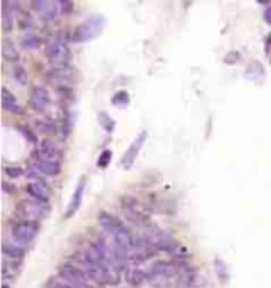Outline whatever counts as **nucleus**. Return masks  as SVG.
Listing matches in <instances>:
<instances>
[{
	"label": "nucleus",
	"mask_w": 271,
	"mask_h": 288,
	"mask_svg": "<svg viewBox=\"0 0 271 288\" xmlns=\"http://www.w3.org/2000/svg\"><path fill=\"white\" fill-rule=\"evenodd\" d=\"M2 106L8 113H18L19 108H21L19 103H18V98L15 97V94L10 92L7 87L2 89Z\"/></svg>",
	"instance_id": "6ab92c4d"
},
{
	"label": "nucleus",
	"mask_w": 271,
	"mask_h": 288,
	"mask_svg": "<svg viewBox=\"0 0 271 288\" xmlns=\"http://www.w3.org/2000/svg\"><path fill=\"white\" fill-rule=\"evenodd\" d=\"M25 192L29 196H32V200L46 203L49 200V187L46 186L45 181H30L25 186Z\"/></svg>",
	"instance_id": "ddd939ff"
},
{
	"label": "nucleus",
	"mask_w": 271,
	"mask_h": 288,
	"mask_svg": "<svg viewBox=\"0 0 271 288\" xmlns=\"http://www.w3.org/2000/svg\"><path fill=\"white\" fill-rule=\"evenodd\" d=\"M246 71H254V78H252L254 81H259V80H260V78L257 76V73H259V75L263 78V67H262L260 62H251V63L248 65Z\"/></svg>",
	"instance_id": "c756f323"
},
{
	"label": "nucleus",
	"mask_w": 271,
	"mask_h": 288,
	"mask_svg": "<svg viewBox=\"0 0 271 288\" xmlns=\"http://www.w3.org/2000/svg\"><path fill=\"white\" fill-rule=\"evenodd\" d=\"M105 16L101 15H92L89 16L86 21L78 24L73 30V42L76 43H87L90 40L97 38L103 27H105Z\"/></svg>",
	"instance_id": "f257e3e1"
},
{
	"label": "nucleus",
	"mask_w": 271,
	"mask_h": 288,
	"mask_svg": "<svg viewBox=\"0 0 271 288\" xmlns=\"http://www.w3.org/2000/svg\"><path fill=\"white\" fill-rule=\"evenodd\" d=\"M78 263H80V269L86 274L89 280H92L95 283L105 285L113 282V272H111V266L108 265H101V263H95V261H90L89 258H86L83 254L78 257Z\"/></svg>",
	"instance_id": "f03ea898"
},
{
	"label": "nucleus",
	"mask_w": 271,
	"mask_h": 288,
	"mask_svg": "<svg viewBox=\"0 0 271 288\" xmlns=\"http://www.w3.org/2000/svg\"><path fill=\"white\" fill-rule=\"evenodd\" d=\"M32 21H30V18H25V21H21V29L24 30V27H25V32H27L30 27H32Z\"/></svg>",
	"instance_id": "e433bc0d"
},
{
	"label": "nucleus",
	"mask_w": 271,
	"mask_h": 288,
	"mask_svg": "<svg viewBox=\"0 0 271 288\" xmlns=\"http://www.w3.org/2000/svg\"><path fill=\"white\" fill-rule=\"evenodd\" d=\"M2 5H4L2 7V25L7 32H10L13 29V19H15V16H13V13H10L5 2H2Z\"/></svg>",
	"instance_id": "393cba45"
},
{
	"label": "nucleus",
	"mask_w": 271,
	"mask_h": 288,
	"mask_svg": "<svg viewBox=\"0 0 271 288\" xmlns=\"http://www.w3.org/2000/svg\"><path fill=\"white\" fill-rule=\"evenodd\" d=\"M2 187H4V190H5L7 193H15V192H16V189H15V187H10V186H8V182H4Z\"/></svg>",
	"instance_id": "4c0bfd02"
},
{
	"label": "nucleus",
	"mask_w": 271,
	"mask_h": 288,
	"mask_svg": "<svg viewBox=\"0 0 271 288\" xmlns=\"http://www.w3.org/2000/svg\"><path fill=\"white\" fill-rule=\"evenodd\" d=\"M145 279H146V272L138 269V268H132L130 271L127 272V280L130 282V283H133V285L141 283Z\"/></svg>",
	"instance_id": "5701e85b"
},
{
	"label": "nucleus",
	"mask_w": 271,
	"mask_h": 288,
	"mask_svg": "<svg viewBox=\"0 0 271 288\" xmlns=\"http://www.w3.org/2000/svg\"><path fill=\"white\" fill-rule=\"evenodd\" d=\"M2 288H10V286H8V285H4V286H2Z\"/></svg>",
	"instance_id": "a19ab883"
},
{
	"label": "nucleus",
	"mask_w": 271,
	"mask_h": 288,
	"mask_svg": "<svg viewBox=\"0 0 271 288\" xmlns=\"http://www.w3.org/2000/svg\"><path fill=\"white\" fill-rule=\"evenodd\" d=\"M59 276L67 282L72 288H90L86 274L73 265H62L59 268Z\"/></svg>",
	"instance_id": "423d86ee"
},
{
	"label": "nucleus",
	"mask_w": 271,
	"mask_h": 288,
	"mask_svg": "<svg viewBox=\"0 0 271 288\" xmlns=\"http://www.w3.org/2000/svg\"><path fill=\"white\" fill-rule=\"evenodd\" d=\"M32 157H33L35 162H38V160H56L59 157V149L53 141L45 138V139L40 141V144H38V148H37V151L33 152Z\"/></svg>",
	"instance_id": "9b49d317"
},
{
	"label": "nucleus",
	"mask_w": 271,
	"mask_h": 288,
	"mask_svg": "<svg viewBox=\"0 0 271 288\" xmlns=\"http://www.w3.org/2000/svg\"><path fill=\"white\" fill-rule=\"evenodd\" d=\"M84 189H86V179L83 177V179L78 182V186H76L75 192H73V196H72V200H70L69 209H67V212H65V219L73 217V215L76 214V211L80 209L81 201H83V195H84Z\"/></svg>",
	"instance_id": "dca6fc26"
},
{
	"label": "nucleus",
	"mask_w": 271,
	"mask_h": 288,
	"mask_svg": "<svg viewBox=\"0 0 271 288\" xmlns=\"http://www.w3.org/2000/svg\"><path fill=\"white\" fill-rule=\"evenodd\" d=\"M238 52H230V54H227L225 56V59H224V62L225 63H236L238 62Z\"/></svg>",
	"instance_id": "72a5a7b5"
},
{
	"label": "nucleus",
	"mask_w": 271,
	"mask_h": 288,
	"mask_svg": "<svg viewBox=\"0 0 271 288\" xmlns=\"http://www.w3.org/2000/svg\"><path fill=\"white\" fill-rule=\"evenodd\" d=\"M18 212L22 217V220L37 222V220H42L48 214V206H46V203L37 201L32 198L21 200L18 203Z\"/></svg>",
	"instance_id": "20e7f679"
},
{
	"label": "nucleus",
	"mask_w": 271,
	"mask_h": 288,
	"mask_svg": "<svg viewBox=\"0 0 271 288\" xmlns=\"http://www.w3.org/2000/svg\"><path fill=\"white\" fill-rule=\"evenodd\" d=\"M111 103L114 104V106H118V108H125L127 104L130 103L128 92H125V90H119V92H116L114 97L111 98Z\"/></svg>",
	"instance_id": "4be33fe9"
},
{
	"label": "nucleus",
	"mask_w": 271,
	"mask_h": 288,
	"mask_svg": "<svg viewBox=\"0 0 271 288\" xmlns=\"http://www.w3.org/2000/svg\"><path fill=\"white\" fill-rule=\"evenodd\" d=\"M43 176H57L60 173V163L56 160H38L33 163Z\"/></svg>",
	"instance_id": "f3484780"
},
{
	"label": "nucleus",
	"mask_w": 271,
	"mask_h": 288,
	"mask_svg": "<svg viewBox=\"0 0 271 288\" xmlns=\"http://www.w3.org/2000/svg\"><path fill=\"white\" fill-rule=\"evenodd\" d=\"M145 239L154 252H173L178 247L176 241L170 234L157 227L148 228L145 233Z\"/></svg>",
	"instance_id": "7ed1b4c3"
},
{
	"label": "nucleus",
	"mask_w": 271,
	"mask_h": 288,
	"mask_svg": "<svg viewBox=\"0 0 271 288\" xmlns=\"http://www.w3.org/2000/svg\"><path fill=\"white\" fill-rule=\"evenodd\" d=\"M121 207L125 214L127 219H130L135 224H141V222H145L146 217L143 214V209L140 207V203L135 196L132 195H125L121 198Z\"/></svg>",
	"instance_id": "6e6552de"
},
{
	"label": "nucleus",
	"mask_w": 271,
	"mask_h": 288,
	"mask_svg": "<svg viewBox=\"0 0 271 288\" xmlns=\"http://www.w3.org/2000/svg\"><path fill=\"white\" fill-rule=\"evenodd\" d=\"M5 174L8 177H11V179H18L22 174H25V171H24L22 168H19V166H8V168H5Z\"/></svg>",
	"instance_id": "7c9ffc66"
},
{
	"label": "nucleus",
	"mask_w": 271,
	"mask_h": 288,
	"mask_svg": "<svg viewBox=\"0 0 271 288\" xmlns=\"http://www.w3.org/2000/svg\"><path fill=\"white\" fill-rule=\"evenodd\" d=\"M2 54L7 60H11V62H16L19 59V51L16 49V46L13 45L10 40H5L4 45H2Z\"/></svg>",
	"instance_id": "412c9836"
},
{
	"label": "nucleus",
	"mask_w": 271,
	"mask_h": 288,
	"mask_svg": "<svg viewBox=\"0 0 271 288\" xmlns=\"http://www.w3.org/2000/svg\"><path fill=\"white\" fill-rule=\"evenodd\" d=\"M178 272V265L173 261H157L154 263L149 269V277L151 279H163L170 277Z\"/></svg>",
	"instance_id": "f8f14e48"
},
{
	"label": "nucleus",
	"mask_w": 271,
	"mask_h": 288,
	"mask_svg": "<svg viewBox=\"0 0 271 288\" xmlns=\"http://www.w3.org/2000/svg\"><path fill=\"white\" fill-rule=\"evenodd\" d=\"M214 266H216V272H217L219 279H221L222 282H227V280H228V269H227V266H225L224 261L217 258V260L214 261Z\"/></svg>",
	"instance_id": "cd10ccee"
},
{
	"label": "nucleus",
	"mask_w": 271,
	"mask_h": 288,
	"mask_svg": "<svg viewBox=\"0 0 271 288\" xmlns=\"http://www.w3.org/2000/svg\"><path fill=\"white\" fill-rule=\"evenodd\" d=\"M90 288H98V286H92V285H90Z\"/></svg>",
	"instance_id": "79ce46f5"
},
{
	"label": "nucleus",
	"mask_w": 271,
	"mask_h": 288,
	"mask_svg": "<svg viewBox=\"0 0 271 288\" xmlns=\"http://www.w3.org/2000/svg\"><path fill=\"white\" fill-rule=\"evenodd\" d=\"M266 43L271 46V33H269V35H268V38H266Z\"/></svg>",
	"instance_id": "58836bf2"
},
{
	"label": "nucleus",
	"mask_w": 271,
	"mask_h": 288,
	"mask_svg": "<svg viewBox=\"0 0 271 288\" xmlns=\"http://www.w3.org/2000/svg\"><path fill=\"white\" fill-rule=\"evenodd\" d=\"M37 234H38V224L37 222L21 220V222H16V224L11 227V236L15 238V241L21 245L30 244L37 238Z\"/></svg>",
	"instance_id": "39448f33"
},
{
	"label": "nucleus",
	"mask_w": 271,
	"mask_h": 288,
	"mask_svg": "<svg viewBox=\"0 0 271 288\" xmlns=\"http://www.w3.org/2000/svg\"><path fill=\"white\" fill-rule=\"evenodd\" d=\"M21 46L24 49H27V51H32V49H35L38 46V38L35 35H27V37L21 40Z\"/></svg>",
	"instance_id": "c85d7f7f"
},
{
	"label": "nucleus",
	"mask_w": 271,
	"mask_h": 288,
	"mask_svg": "<svg viewBox=\"0 0 271 288\" xmlns=\"http://www.w3.org/2000/svg\"><path fill=\"white\" fill-rule=\"evenodd\" d=\"M111 157H113V154H111V151H103L101 154H100V157H98V162H97V165L100 166V168H107L108 165H110V162H111Z\"/></svg>",
	"instance_id": "2f4dec72"
},
{
	"label": "nucleus",
	"mask_w": 271,
	"mask_h": 288,
	"mask_svg": "<svg viewBox=\"0 0 271 288\" xmlns=\"http://www.w3.org/2000/svg\"><path fill=\"white\" fill-rule=\"evenodd\" d=\"M11 76H13V80H15L16 83H19V84H25V83H27V73H25V70H24L22 67H19V65L13 67Z\"/></svg>",
	"instance_id": "bb28decb"
},
{
	"label": "nucleus",
	"mask_w": 271,
	"mask_h": 288,
	"mask_svg": "<svg viewBox=\"0 0 271 288\" xmlns=\"http://www.w3.org/2000/svg\"><path fill=\"white\" fill-rule=\"evenodd\" d=\"M35 128L38 133H51L56 130V125L49 119H38V121H35Z\"/></svg>",
	"instance_id": "b1692460"
},
{
	"label": "nucleus",
	"mask_w": 271,
	"mask_h": 288,
	"mask_svg": "<svg viewBox=\"0 0 271 288\" xmlns=\"http://www.w3.org/2000/svg\"><path fill=\"white\" fill-rule=\"evenodd\" d=\"M21 132H22V135L27 138L32 144H37V136H35V133H32L29 128H21Z\"/></svg>",
	"instance_id": "473e14b6"
},
{
	"label": "nucleus",
	"mask_w": 271,
	"mask_h": 288,
	"mask_svg": "<svg viewBox=\"0 0 271 288\" xmlns=\"http://www.w3.org/2000/svg\"><path fill=\"white\" fill-rule=\"evenodd\" d=\"M4 254H5V257H7L8 260L18 261V260H21L22 255H24V248H22V245L18 244V242H5V244H4Z\"/></svg>",
	"instance_id": "aec40b11"
},
{
	"label": "nucleus",
	"mask_w": 271,
	"mask_h": 288,
	"mask_svg": "<svg viewBox=\"0 0 271 288\" xmlns=\"http://www.w3.org/2000/svg\"><path fill=\"white\" fill-rule=\"evenodd\" d=\"M33 10L38 13V16L45 21H53L57 15L59 8L56 7L57 2H49V0H38V2H33Z\"/></svg>",
	"instance_id": "2eb2a0df"
},
{
	"label": "nucleus",
	"mask_w": 271,
	"mask_h": 288,
	"mask_svg": "<svg viewBox=\"0 0 271 288\" xmlns=\"http://www.w3.org/2000/svg\"><path fill=\"white\" fill-rule=\"evenodd\" d=\"M146 139H148V132H141V133L132 141V144L127 148V151H125L124 155L121 157V165H122V166H125V168H130V166H132V163L135 162V159H137V155L140 154L141 148L145 146Z\"/></svg>",
	"instance_id": "9d476101"
},
{
	"label": "nucleus",
	"mask_w": 271,
	"mask_h": 288,
	"mask_svg": "<svg viewBox=\"0 0 271 288\" xmlns=\"http://www.w3.org/2000/svg\"><path fill=\"white\" fill-rule=\"evenodd\" d=\"M56 288H72L70 285H59V286H56Z\"/></svg>",
	"instance_id": "ea45409f"
},
{
	"label": "nucleus",
	"mask_w": 271,
	"mask_h": 288,
	"mask_svg": "<svg viewBox=\"0 0 271 288\" xmlns=\"http://www.w3.org/2000/svg\"><path fill=\"white\" fill-rule=\"evenodd\" d=\"M98 224L103 230L107 231V234H111L113 231H116L122 225V222H119V219H116L114 215H111L108 212H100L98 214Z\"/></svg>",
	"instance_id": "a211bd4d"
},
{
	"label": "nucleus",
	"mask_w": 271,
	"mask_h": 288,
	"mask_svg": "<svg viewBox=\"0 0 271 288\" xmlns=\"http://www.w3.org/2000/svg\"><path fill=\"white\" fill-rule=\"evenodd\" d=\"M29 103L35 111H45L49 104V92L42 86L33 87L32 92H30Z\"/></svg>",
	"instance_id": "4468645a"
},
{
	"label": "nucleus",
	"mask_w": 271,
	"mask_h": 288,
	"mask_svg": "<svg viewBox=\"0 0 271 288\" xmlns=\"http://www.w3.org/2000/svg\"><path fill=\"white\" fill-rule=\"evenodd\" d=\"M98 122H100V125L107 130L108 133H111L113 130H114V125H116V122L111 119V116L108 114V113H105V111H101L100 114H98Z\"/></svg>",
	"instance_id": "a878e982"
},
{
	"label": "nucleus",
	"mask_w": 271,
	"mask_h": 288,
	"mask_svg": "<svg viewBox=\"0 0 271 288\" xmlns=\"http://www.w3.org/2000/svg\"><path fill=\"white\" fill-rule=\"evenodd\" d=\"M49 81H53L59 89H69L75 80V73L67 65H62V67H56L48 73Z\"/></svg>",
	"instance_id": "1a4fd4ad"
},
{
	"label": "nucleus",
	"mask_w": 271,
	"mask_h": 288,
	"mask_svg": "<svg viewBox=\"0 0 271 288\" xmlns=\"http://www.w3.org/2000/svg\"><path fill=\"white\" fill-rule=\"evenodd\" d=\"M59 5H62V11H63V13H70L72 8H73V4H72V2H67V0H63V2H59Z\"/></svg>",
	"instance_id": "f704fd0d"
},
{
	"label": "nucleus",
	"mask_w": 271,
	"mask_h": 288,
	"mask_svg": "<svg viewBox=\"0 0 271 288\" xmlns=\"http://www.w3.org/2000/svg\"><path fill=\"white\" fill-rule=\"evenodd\" d=\"M263 18H265L266 24L271 25V5H268V7L265 8V11H263Z\"/></svg>",
	"instance_id": "c9c22d12"
},
{
	"label": "nucleus",
	"mask_w": 271,
	"mask_h": 288,
	"mask_svg": "<svg viewBox=\"0 0 271 288\" xmlns=\"http://www.w3.org/2000/svg\"><path fill=\"white\" fill-rule=\"evenodd\" d=\"M45 57L49 62L59 65V67H62V65H67L69 57H70L69 46L63 43V42H60V40L49 42L46 45V48H45Z\"/></svg>",
	"instance_id": "0eeeda50"
}]
</instances>
